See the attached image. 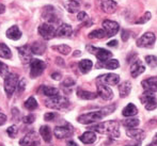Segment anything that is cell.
<instances>
[{
	"instance_id": "cell-1",
	"label": "cell",
	"mask_w": 157,
	"mask_h": 146,
	"mask_svg": "<svg viewBox=\"0 0 157 146\" xmlns=\"http://www.w3.org/2000/svg\"><path fill=\"white\" fill-rule=\"evenodd\" d=\"M90 130L101 134H108V136H111L113 138L120 137V127H119V123L116 121H108L104 122V123H99L97 125L91 126Z\"/></svg>"
},
{
	"instance_id": "cell-2",
	"label": "cell",
	"mask_w": 157,
	"mask_h": 146,
	"mask_svg": "<svg viewBox=\"0 0 157 146\" xmlns=\"http://www.w3.org/2000/svg\"><path fill=\"white\" fill-rule=\"evenodd\" d=\"M45 106L50 108V109L62 110L70 106V101H68V99L66 97L57 95V96L54 97H48V99L45 100Z\"/></svg>"
},
{
	"instance_id": "cell-3",
	"label": "cell",
	"mask_w": 157,
	"mask_h": 146,
	"mask_svg": "<svg viewBox=\"0 0 157 146\" xmlns=\"http://www.w3.org/2000/svg\"><path fill=\"white\" fill-rule=\"evenodd\" d=\"M105 111L103 109L98 110V111H93V112H89V113L82 114V115L78 116L77 121L78 123L83 124V125H89V124H93L96 122L101 121L103 117H105Z\"/></svg>"
},
{
	"instance_id": "cell-4",
	"label": "cell",
	"mask_w": 157,
	"mask_h": 146,
	"mask_svg": "<svg viewBox=\"0 0 157 146\" xmlns=\"http://www.w3.org/2000/svg\"><path fill=\"white\" fill-rule=\"evenodd\" d=\"M17 85H18V76L16 74L11 73L4 78V91L8 97H11L14 94Z\"/></svg>"
},
{
	"instance_id": "cell-5",
	"label": "cell",
	"mask_w": 157,
	"mask_h": 146,
	"mask_svg": "<svg viewBox=\"0 0 157 146\" xmlns=\"http://www.w3.org/2000/svg\"><path fill=\"white\" fill-rule=\"evenodd\" d=\"M87 50L90 54H93L94 56L98 59V62H105L113 57L112 52H110L109 50H106V49H104V48L94 47V46H91V45L87 46Z\"/></svg>"
},
{
	"instance_id": "cell-6",
	"label": "cell",
	"mask_w": 157,
	"mask_h": 146,
	"mask_svg": "<svg viewBox=\"0 0 157 146\" xmlns=\"http://www.w3.org/2000/svg\"><path fill=\"white\" fill-rule=\"evenodd\" d=\"M46 68V63L42 60L32 59L30 62V77L31 78H37L43 74Z\"/></svg>"
},
{
	"instance_id": "cell-7",
	"label": "cell",
	"mask_w": 157,
	"mask_h": 146,
	"mask_svg": "<svg viewBox=\"0 0 157 146\" xmlns=\"http://www.w3.org/2000/svg\"><path fill=\"white\" fill-rule=\"evenodd\" d=\"M140 100H141V103L144 105L145 109H147V111H152V110L156 109V107H157L156 97L152 92H147V91H144V93L141 95Z\"/></svg>"
},
{
	"instance_id": "cell-8",
	"label": "cell",
	"mask_w": 157,
	"mask_h": 146,
	"mask_svg": "<svg viewBox=\"0 0 157 146\" xmlns=\"http://www.w3.org/2000/svg\"><path fill=\"white\" fill-rule=\"evenodd\" d=\"M56 31L57 30H56V28H55V26L49 23L42 24V25L39 27V29H37L39 34L41 35L44 39H46V41L52 39V37L56 36Z\"/></svg>"
},
{
	"instance_id": "cell-9",
	"label": "cell",
	"mask_w": 157,
	"mask_h": 146,
	"mask_svg": "<svg viewBox=\"0 0 157 146\" xmlns=\"http://www.w3.org/2000/svg\"><path fill=\"white\" fill-rule=\"evenodd\" d=\"M156 41V36L152 32H145L141 37L137 39V46L141 48H150L154 45Z\"/></svg>"
},
{
	"instance_id": "cell-10",
	"label": "cell",
	"mask_w": 157,
	"mask_h": 146,
	"mask_svg": "<svg viewBox=\"0 0 157 146\" xmlns=\"http://www.w3.org/2000/svg\"><path fill=\"white\" fill-rule=\"evenodd\" d=\"M19 144L21 146H40L41 141H40V137L36 132L32 131L27 133L21 141Z\"/></svg>"
},
{
	"instance_id": "cell-11",
	"label": "cell",
	"mask_w": 157,
	"mask_h": 146,
	"mask_svg": "<svg viewBox=\"0 0 157 146\" xmlns=\"http://www.w3.org/2000/svg\"><path fill=\"white\" fill-rule=\"evenodd\" d=\"M74 132V128L72 127V125L66 124L64 126H57L54 129V134L56 136V138L58 139H65L71 137Z\"/></svg>"
},
{
	"instance_id": "cell-12",
	"label": "cell",
	"mask_w": 157,
	"mask_h": 146,
	"mask_svg": "<svg viewBox=\"0 0 157 146\" xmlns=\"http://www.w3.org/2000/svg\"><path fill=\"white\" fill-rule=\"evenodd\" d=\"M96 81L97 83H103L106 85H116L120 82V77L117 74H106L99 76Z\"/></svg>"
},
{
	"instance_id": "cell-13",
	"label": "cell",
	"mask_w": 157,
	"mask_h": 146,
	"mask_svg": "<svg viewBox=\"0 0 157 146\" xmlns=\"http://www.w3.org/2000/svg\"><path fill=\"white\" fill-rule=\"evenodd\" d=\"M103 29L107 33V37H111L119 32L120 26H119V24L116 23V21L106 19V21H103Z\"/></svg>"
},
{
	"instance_id": "cell-14",
	"label": "cell",
	"mask_w": 157,
	"mask_h": 146,
	"mask_svg": "<svg viewBox=\"0 0 157 146\" xmlns=\"http://www.w3.org/2000/svg\"><path fill=\"white\" fill-rule=\"evenodd\" d=\"M42 16H43L44 19L48 21V23L52 24V23H57L59 21L58 15L56 13V9L52 6H47L44 8L43 13H42Z\"/></svg>"
},
{
	"instance_id": "cell-15",
	"label": "cell",
	"mask_w": 157,
	"mask_h": 146,
	"mask_svg": "<svg viewBox=\"0 0 157 146\" xmlns=\"http://www.w3.org/2000/svg\"><path fill=\"white\" fill-rule=\"evenodd\" d=\"M97 95L104 100H110L113 97V92L108 85L98 83V85H97Z\"/></svg>"
},
{
	"instance_id": "cell-16",
	"label": "cell",
	"mask_w": 157,
	"mask_h": 146,
	"mask_svg": "<svg viewBox=\"0 0 157 146\" xmlns=\"http://www.w3.org/2000/svg\"><path fill=\"white\" fill-rule=\"evenodd\" d=\"M18 50V54H19V58H21V61L24 63H29L31 62V57H32V50H31V46L29 45H25L23 47H18L17 48Z\"/></svg>"
},
{
	"instance_id": "cell-17",
	"label": "cell",
	"mask_w": 157,
	"mask_h": 146,
	"mask_svg": "<svg viewBox=\"0 0 157 146\" xmlns=\"http://www.w3.org/2000/svg\"><path fill=\"white\" fill-rule=\"evenodd\" d=\"M99 6L101 9L107 14H112L116 12L118 4L114 0H99Z\"/></svg>"
},
{
	"instance_id": "cell-18",
	"label": "cell",
	"mask_w": 157,
	"mask_h": 146,
	"mask_svg": "<svg viewBox=\"0 0 157 146\" xmlns=\"http://www.w3.org/2000/svg\"><path fill=\"white\" fill-rule=\"evenodd\" d=\"M141 85L147 92H157V77H150L141 82Z\"/></svg>"
},
{
	"instance_id": "cell-19",
	"label": "cell",
	"mask_w": 157,
	"mask_h": 146,
	"mask_svg": "<svg viewBox=\"0 0 157 146\" xmlns=\"http://www.w3.org/2000/svg\"><path fill=\"white\" fill-rule=\"evenodd\" d=\"M145 67L144 65L142 64V62L140 60H136L134 64L130 67V75H132V78H137L139 75H141L142 73H144Z\"/></svg>"
},
{
	"instance_id": "cell-20",
	"label": "cell",
	"mask_w": 157,
	"mask_h": 146,
	"mask_svg": "<svg viewBox=\"0 0 157 146\" xmlns=\"http://www.w3.org/2000/svg\"><path fill=\"white\" fill-rule=\"evenodd\" d=\"M126 136L129 139H134L136 141H141L144 139L145 133L143 130L141 129H136V128H130V129L126 130Z\"/></svg>"
},
{
	"instance_id": "cell-21",
	"label": "cell",
	"mask_w": 157,
	"mask_h": 146,
	"mask_svg": "<svg viewBox=\"0 0 157 146\" xmlns=\"http://www.w3.org/2000/svg\"><path fill=\"white\" fill-rule=\"evenodd\" d=\"M73 33V29L67 24H62L59 26V28L56 31V36L58 37H70Z\"/></svg>"
},
{
	"instance_id": "cell-22",
	"label": "cell",
	"mask_w": 157,
	"mask_h": 146,
	"mask_svg": "<svg viewBox=\"0 0 157 146\" xmlns=\"http://www.w3.org/2000/svg\"><path fill=\"white\" fill-rule=\"evenodd\" d=\"M96 66L101 68H107V69H117V68H119V66H120V63H119L118 60L109 59L105 62H98V63L96 64Z\"/></svg>"
},
{
	"instance_id": "cell-23",
	"label": "cell",
	"mask_w": 157,
	"mask_h": 146,
	"mask_svg": "<svg viewBox=\"0 0 157 146\" xmlns=\"http://www.w3.org/2000/svg\"><path fill=\"white\" fill-rule=\"evenodd\" d=\"M79 140L85 144H92L96 141V134L94 131L90 130V131H86L85 133H82L79 137Z\"/></svg>"
},
{
	"instance_id": "cell-24",
	"label": "cell",
	"mask_w": 157,
	"mask_h": 146,
	"mask_svg": "<svg viewBox=\"0 0 157 146\" xmlns=\"http://www.w3.org/2000/svg\"><path fill=\"white\" fill-rule=\"evenodd\" d=\"M6 37L10 39H13V41H17V39H19L21 37V30L18 29L17 26H12L6 31Z\"/></svg>"
},
{
	"instance_id": "cell-25",
	"label": "cell",
	"mask_w": 157,
	"mask_h": 146,
	"mask_svg": "<svg viewBox=\"0 0 157 146\" xmlns=\"http://www.w3.org/2000/svg\"><path fill=\"white\" fill-rule=\"evenodd\" d=\"M130 91H132V84H130L129 81H124V82L119 85V92H120L121 98L127 97L129 95Z\"/></svg>"
},
{
	"instance_id": "cell-26",
	"label": "cell",
	"mask_w": 157,
	"mask_h": 146,
	"mask_svg": "<svg viewBox=\"0 0 157 146\" xmlns=\"http://www.w3.org/2000/svg\"><path fill=\"white\" fill-rule=\"evenodd\" d=\"M77 96L81 99L91 100V99H95L98 95H97V93L89 92V91H85V90H81V88H78V91H77Z\"/></svg>"
},
{
	"instance_id": "cell-27",
	"label": "cell",
	"mask_w": 157,
	"mask_h": 146,
	"mask_svg": "<svg viewBox=\"0 0 157 146\" xmlns=\"http://www.w3.org/2000/svg\"><path fill=\"white\" fill-rule=\"evenodd\" d=\"M92 66H93V63H92V61L89 59H83L78 63V67L82 74H87V73H89L90 70H91Z\"/></svg>"
},
{
	"instance_id": "cell-28",
	"label": "cell",
	"mask_w": 157,
	"mask_h": 146,
	"mask_svg": "<svg viewBox=\"0 0 157 146\" xmlns=\"http://www.w3.org/2000/svg\"><path fill=\"white\" fill-rule=\"evenodd\" d=\"M40 91L42 92V94L45 95L47 97H54L59 95V90L56 88H52V87H47V85H42Z\"/></svg>"
},
{
	"instance_id": "cell-29",
	"label": "cell",
	"mask_w": 157,
	"mask_h": 146,
	"mask_svg": "<svg viewBox=\"0 0 157 146\" xmlns=\"http://www.w3.org/2000/svg\"><path fill=\"white\" fill-rule=\"evenodd\" d=\"M137 113H138V109H137V107L134 103H128L122 111L123 116H125V117L134 116V115H136Z\"/></svg>"
},
{
	"instance_id": "cell-30",
	"label": "cell",
	"mask_w": 157,
	"mask_h": 146,
	"mask_svg": "<svg viewBox=\"0 0 157 146\" xmlns=\"http://www.w3.org/2000/svg\"><path fill=\"white\" fill-rule=\"evenodd\" d=\"M31 50L34 54H43L46 50V44L42 42H34L31 45Z\"/></svg>"
},
{
	"instance_id": "cell-31",
	"label": "cell",
	"mask_w": 157,
	"mask_h": 146,
	"mask_svg": "<svg viewBox=\"0 0 157 146\" xmlns=\"http://www.w3.org/2000/svg\"><path fill=\"white\" fill-rule=\"evenodd\" d=\"M40 134L42 136V138L44 139L45 142H50L52 141V130L48 126H42L40 128Z\"/></svg>"
},
{
	"instance_id": "cell-32",
	"label": "cell",
	"mask_w": 157,
	"mask_h": 146,
	"mask_svg": "<svg viewBox=\"0 0 157 146\" xmlns=\"http://www.w3.org/2000/svg\"><path fill=\"white\" fill-rule=\"evenodd\" d=\"M65 8L67 10V12L70 13H76L80 8V4L77 0H68L65 3Z\"/></svg>"
},
{
	"instance_id": "cell-33",
	"label": "cell",
	"mask_w": 157,
	"mask_h": 146,
	"mask_svg": "<svg viewBox=\"0 0 157 146\" xmlns=\"http://www.w3.org/2000/svg\"><path fill=\"white\" fill-rule=\"evenodd\" d=\"M0 58L11 59L12 58V51L11 49L3 43H0Z\"/></svg>"
},
{
	"instance_id": "cell-34",
	"label": "cell",
	"mask_w": 157,
	"mask_h": 146,
	"mask_svg": "<svg viewBox=\"0 0 157 146\" xmlns=\"http://www.w3.org/2000/svg\"><path fill=\"white\" fill-rule=\"evenodd\" d=\"M88 36L89 39H104V37H107V33L104 29H96L90 32Z\"/></svg>"
},
{
	"instance_id": "cell-35",
	"label": "cell",
	"mask_w": 157,
	"mask_h": 146,
	"mask_svg": "<svg viewBox=\"0 0 157 146\" xmlns=\"http://www.w3.org/2000/svg\"><path fill=\"white\" fill-rule=\"evenodd\" d=\"M25 108L28 109L29 111H33L37 108V101L35 100L34 97H29L27 100L25 101Z\"/></svg>"
},
{
	"instance_id": "cell-36",
	"label": "cell",
	"mask_w": 157,
	"mask_h": 146,
	"mask_svg": "<svg viewBox=\"0 0 157 146\" xmlns=\"http://www.w3.org/2000/svg\"><path fill=\"white\" fill-rule=\"evenodd\" d=\"M52 50H56V51L60 52V54H64V56H66V54H68L71 52V47L67 45H57V46H52Z\"/></svg>"
},
{
	"instance_id": "cell-37",
	"label": "cell",
	"mask_w": 157,
	"mask_h": 146,
	"mask_svg": "<svg viewBox=\"0 0 157 146\" xmlns=\"http://www.w3.org/2000/svg\"><path fill=\"white\" fill-rule=\"evenodd\" d=\"M139 124H140V121L138 118H129V119H125L123 122V125L127 128H135L137 126H139Z\"/></svg>"
},
{
	"instance_id": "cell-38",
	"label": "cell",
	"mask_w": 157,
	"mask_h": 146,
	"mask_svg": "<svg viewBox=\"0 0 157 146\" xmlns=\"http://www.w3.org/2000/svg\"><path fill=\"white\" fill-rule=\"evenodd\" d=\"M145 62L150 67H156L157 66V57L155 56H147L145 57Z\"/></svg>"
},
{
	"instance_id": "cell-39",
	"label": "cell",
	"mask_w": 157,
	"mask_h": 146,
	"mask_svg": "<svg viewBox=\"0 0 157 146\" xmlns=\"http://www.w3.org/2000/svg\"><path fill=\"white\" fill-rule=\"evenodd\" d=\"M8 75H9V67H8V65H6L4 63L0 62V76H1L2 78H6Z\"/></svg>"
},
{
	"instance_id": "cell-40",
	"label": "cell",
	"mask_w": 157,
	"mask_h": 146,
	"mask_svg": "<svg viewBox=\"0 0 157 146\" xmlns=\"http://www.w3.org/2000/svg\"><path fill=\"white\" fill-rule=\"evenodd\" d=\"M151 17H152V14L150 12H145L144 13V15H143L141 18H139L138 21H136V24H145L147 21H149L150 19H151Z\"/></svg>"
},
{
	"instance_id": "cell-41",
	"label": "cell",
	"mask_w": 157,
	"mask_h": 146,
	"mask_svg": "<svg viewBox=\"0 0 157 146\" xmlns=\"http://www.w3.org/2000/svg\"><path fill=\"white\" fill-rule=\"evenodd\" d=\"M17 132H18V130H17L16 126H11V127H9L8 129H6V133H8L11 138H15Z\"/></svg>"
},
{
	"instance_id": "cell-42",
	"label": "cell",
	"mask_w": 157,
	"mask_h": 146,
	"mask_svg": "<svg viewBox=\"0 0 157 146\" xmlns=\"http://www.w3.org/2000/svg\"><path fill=\"white\" fill-rule=\"evenodd\" d=\"M75 84V80L74 79H72V78H70V77H68V78H66L65 80L63 81L62 82V85L63 87H73V85Z\"/></svg>"
},
{
	"instance_id": "cell-43",
	"label": "cell",
	"mask_w": 157,
	"mask_h": 146,
	"mask_svg": "<svg viewBox=\"0 0 157 146\" xmlns=\"http://www.w3.org/2000/svg\"><path fill=\"white\" fill-rule=\"evenodd\" d=\"M34 119H35V116L33 115V114H29V115H27V116L24 117L23 122L25 124H32L33 122H34Z\"/></svg>"
},
{
	"instance_id": "cell-44",
	"label": "cell",
	"mask_w": 157,
	"mask_h": 146,
	"mask_svg": "<svg viewBox=\"0 0 157 146\" xmlns=\"http://www.w3.org/2000/svg\"><path fill=\"white\" fill-rule=\"evenodd\" d=\"M57 117V113H54V112H48L44 115V119L45 121H54Z\"/></svg>"
},
{
	"instance_id": "cell-45",
	"label": "cell",
	"mask_w": 157,
	"mask_h": 146,
	"mask_svg": "<svg viewBox=\"0 0 157 146\" xmlns=\"http://www.w3.org/2000/svg\"><path fill=\"white\" fill-rule=\"evenodd\" d=\"M77 19H78L79 21H86V19H88V15L86 12H79L78 15H77Z\"/></svg>"
},
{
	"instance_id": "cell-46",
	"label": "cell",
	"mask_w": 157,
	"mask_h": 146,
	"mask_svg": "<svg viewBox=\"0 0 157 146\" xmlns=\"http://www.w3.org/2000/svg\"><path fill=\"white\" fill-rule=\"evenodd\" d=\"M130 36L129 32L127 30H122V34H121V37H122V41L123 42H126L128 39V37Z\"/></svg>"
},
{
	"instance_id": "cell-47",
	"label": "cell",
	"mask_w": 157,
	"mask_h": 146,
	"mask_svg": "<svg viewBox=\"0 0 157 146\" xmlns=\"http://www.w3.org/2000/svg\"><path fill=\"white\" fill-rule=\"evenodd\" d=\"M25 85H26V80H21V82L18 83V85H17V87H18V91L19 92H21V91H24L25 90Z\"/></svg>"
},
{
	"instance_id": "cell-48",
	"label": "cell",
	"mask_w": 157,
	"mask_h": 146,
	"mask_svg": "<svg viewBox=\"0 0 157 146\" xmlns=\"http://www.w3.org/2000/svg\"><path fill=\"white\" fill-rule=\"evenodd\" d=\"M6 123V115L3 113H0V126L4 125Z\"/></svg>"
},
{
	"instance_id": "cell-49",
	"label": "cell",
	"mask_w": 157,
	"mask_h": 146,
	"mask_svg": "<svg viewBox=\"0 0 157 146\" xmlns=\"http://www.w3.org/2000/svg\"><path fill=\"white\" fill-rule=\"evenodd\" d=\"M61 74L60 73H52V78L54 79V80H60L61 79Z\"/></svg>"
},
{
	"instance_id": "cell-50",
	"label": "cell",
	"mask_w": 157,
	"mask_h": 146,
	"mask_svg": "<svg viewBox=\"0 0 157 146\" xmlns=\"http://www.w3.org/2000/svg\"><path fill=\"white\" fill-rule=\"evenodd\" d=\"M107 45L109 46V47H117L118 46V41L117 39H113V41H110L107 43Z\"/></svg>"
},
{
	"instance_id": "cell-51",
	"label": "cell",
	"mask_w": 157,
	"mask_h": 146,
	"mask_svg": "<svg viewBox=\"0 0 157 146\" xmlns=\"http://www.w3.org/2000/svg\"><path fill=\"white\" fill-rule=\"evenodd\" d=\"M4 12H6V6L2 3H0V14H2V13H4Z\"/></svg>"
},
{
	"instance_id": "cell-52",
	"label": "cell",
	"mask_w": 157,
	"mask_h": 146,
	"mask_svg": "<svg viewBox=\"0 0 157 146\" xmlns=\"http://www.w3.org/2000/svg\"><path fill=\"white\" fill-rule=\"evenodd\" d=\"M57 63L58 64H60V65H64V62H63V60L62 59H60V58H57Z\"/></svg>"
},
{
	"instance_id": "cell-53",
	"label": "cell",
	"mask_w": 157,
	"mask_h": 146,
	"mask_svg": "<svg viewBox=\"0 0 157 146\" xmlns=\"http://www.w3.org/2000/svg\"><path fill=\"white\" fill-rule=\"evenodd\" d=\"M67 146H77V144L74 142V141H68V142H67Z\"/></svg>"
},
{
	"instance_id": "cell-54",
	"label": "cell",
	"mask_w": 157,
	"mask_h": 146,
	"mask_svg": "<svg viewBox=\"0 0 157 146\" xmlns=\"http://www.w3.org/2000/svg\"><path fill=\"white\" fill-rule=\"evenodd\" d=\"M126 146H141V144H140V142H139V143H136V144H134V145H126Z\"/></svg>"
},
{
	"instance_id": "cell-55",
	"label": "cell",
	"mask_w": 157,
	"mask_h": 146,
	"mask_svg": "<svg viewBox=\"0 0 157 146\" xmlns=\"http://www.w3.org/2000/svg\"><path fill=\"white\" fill-rule=\"evenodd\" d=\"M147 146H157V143L154 142V143H152V144H150V145H147Z\"/></svg>"
},
{
	"instance_id": "cell-56",
	"label": "cell",
	"mask_w": 157,
	"mask_h": 146,
	"mask_svg": "<svg viewBox=\"0 0 157 146\" xmlns=\"http://www.w3.org/2000/svg\"><path fill=\"white\" fill-rule=\"evenodd\" d=\"M154 142L157 143V133L155 134V137H154Z\"/></svg>"
}]
</instances>
